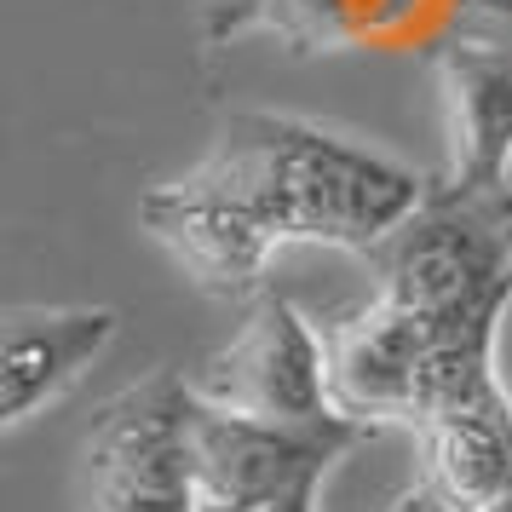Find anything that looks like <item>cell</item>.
Returning a JSON list of instances; mask_svg holds the SVG:
<instances>
[{
  "label": "cell",
  "mask_w": 512,
  "mask_h": 512,
  "mask_svg": "<svg viewBox=\"0 0 512 512\" xmlns=\"http://www.w3.org/2000/svg\"><path fill=\"white\" fill-rule=\"evenodd\" d=\"M282 0H202V41L208 47H231L242 35L265 29V18L277 12Z\"/></svg>",
  "instance_id": "9"
},
{
  "label": "cell",
  "mask_w": 512,
  "mask_h": 512,
  "mask_svg": "<svg viewBox=\"0 0 512 512\" xmlns=\"http://www.w3.org/2000/svg\"><path fill=\"white\" fill-rule=\"evenodd\" d=\"M455 12L478 24H512V0H455Z\"/></svg>",
  "instance_id": "11"
},
{
  "label": "cell",
  "mask_w": 512,
  "mask_h": 512,
  "mask_svg": "<svg viewBox=\"0 0 512 512\" xmlns=\"http://www.w3.org/2000/svg\"><path fill=\"white\" fill-rule=\"evenodd\" d=\"M426 449V484L455 512H489L512 495V386L455 403L415 432Z\"/></svg>",
  "instance_id": "7"
},
{
  "label": "cell",
  "mask_w": 512,
  "mask_h": 512,
  "mask_svg": "<svg viewBox=\"0 0 512 512\" xmlns=\"http://www.w3.org/2000/svg\"><path fill=\"white\" fill-rule=\"evenodd\" d=\"M185 438L202 501L219 507H271V501H317L334 461H346L357 443L374 438L363 420H323V426H294V420H259L219 409L208 397H185Z\"/></svg>",
  "instance_id": "3"
},
{
  "label": "cell",
  "mask_w": 512,
  "mask_h": 512,
  "mask_svg": "<svg viewBox=\"0 0 512 512\" xmlns=\"http://www.w3.org/2000/svg\"><path fill=\"white\" fill-rule=\"evenodd\" d=\"M489 512H512V495H507V501H495V507H489Z\"/></svg>",
  "instance_id": "13"
},
{
  "label": "cell",
  "mask_w": 512,
  "mask_h": 512,
  "mask_svg": "<svg viewBox=\"0 0 512 512\" xmlns=\"http://www.w3.org/2000/svg\"><path fill=\"white\" fill-rule=\"evenodd\" d=\"M121 334L110 305H12L0 323V426L52 409Z\"/></svg>",
  "instance_id": "6"
},
{
  "label": "cell",
  "mask_w": 512,
  "mask_h": 512,
  "mask_svg": "<svg viewBox=\"0 0 512 512\" xmlns=\"http://www.w3.org/2000/svg\"><path fill=\"white\" fill-rule=\"evenodd\" d=\"M432 179L351 133L288 110H231L202 162L144 190L139 225L219 300H254L282 248L374 254Z\"/></svg>",
  "instance_id": "1"
},
{
  "label": "cell",
  "mask_w": 512,
  "mask_h": 512,
  "mask_svg": "<svg viewBox=\"0 0 512 512\" xmlns=\"http://www.w3.org/2000/svg\"><path fill=\"white\" fill-rule=\"evenodd\" d=\"M461 24L455 0H282L265 18L288 52H346V47H443Z\"/></svg>",
  "instance_id": "8"
},
{
  "label": "cell",
  "mask_w": 512,
  "mask_h": 512,
  "mask_svg": "<svg viewBox=\"0 0 512 512\" xmlns=\"http://www.w3.org/2000/svg\"><path fill=\"white\" fill-rule=\"evenodd\" d=\"M386 512H455V507H449V501L438 495V484H426V478H420V484H415V489H403V495H397Z\"/></svg>",
  "instance_id": "10"
},
{
  "label": "cell",
  "mask_w": 512,
  "mask_h": 512,
  "mask_svg": "<svg viewBox=\"0 0 512 512\" xmlns=\"http://www.w3.org/2000/svg\"><path fill=\"white\" fill-rule=\"evenodd\" d=\"M202 512H317V501H271V507H219V501H202Z\"/></svg>",
  "instance_id": "12"
},
{
  "label": "cell",
  "mask_w": 512,
  "mask_h": 512,
  "mask_svg": "<svg viewBox=\"0 0 512 512\" xmlns=\"http://www.w3.org/2000/svg\"><path fill=\"white\" fill-rule=\"evenodd\" d=\"M449 167L443 185L466 196H512V47L489 35H449L432 47Z\"/></svg>",
  "instance_id": "5"
},
{
  "label": "cell",
  "mask_w": 512,
  "mask_h": 512,
  "mask_svg": "<svg viewBox=\"0 0 512 512\" xmlns=\"http://www.w3.org/2000/svg\"><path fill=\"white\" fill-rule=\"evenodd\" d=\"M196 397L219 409L259 420H294V426H323V420H351L328 392V346L323 328L305 323L294 305L259 288L248 305V323L231 334L190 380Z\"/></svg>",
  "instance_id": "4"
},
{
  "label": "cell",
  "mask_w": 512,
  "mask_h": 512,
  "mask_svg": "<svg viewBox=\"0 0 512 512\" xmlns=\"http://www.w3.org/2000/svg\"><path fill=\"white\" fill-rule=\"evenodd\" d=\"M185 397V374L156 369L98 409L81 432V512H202Z\"/></svg>",
  "instance_id": "2"
}]
</instances>
